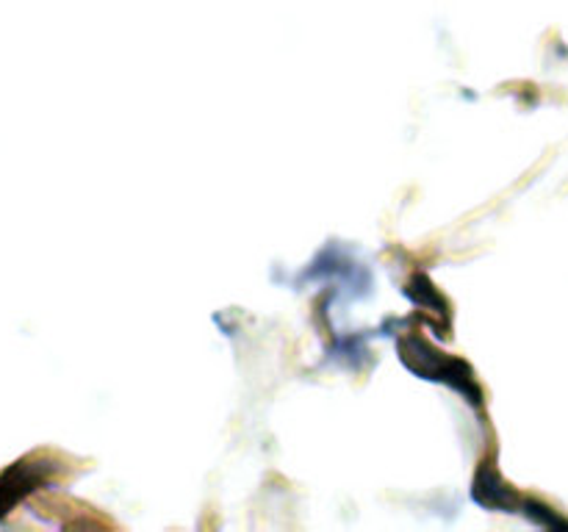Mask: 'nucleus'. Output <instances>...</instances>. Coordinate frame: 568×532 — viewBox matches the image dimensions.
Segmentation results:
<instances>
[{"label": "nucleus", "mask_w": 568, "mask_h": 532, "mask_svg": "<svg viewBox=\"0 0 568 532\" xmlns=\"http://www.w3.org/2000/svg\"><path fill=\"white\" fill-rule=\"evenodd\" d=\"M399 358H403V364L408 366L410 371H416V375L425 377V380L447 382L449 388L464 393L471 405H480L483 393L469 366H466L464 360L438 352L433 344H427L425 338L416 336V332H405V336L399 338Z\"/></svg>", "instance_id": "f257e3e1"}, {"label": "nucleus", "mask_w": 568, "mask_h": 532, "mask_svg": "<svg viewBox=\"0 0 568 532\" xmlns=\"http://www.w3.org/2000/svg\"><path fill=\"white\" fill-rule=\"evenodd\" d=\"M55 469L59 466L48 458V454L37 452V454H26L17 463L6 466L0 471V519L6 513L17 508L22 499L31 497L33 491H39L42 485H48L53 480Z\"/></svg>", "instance_id": "f03ea898"}, {"label": "nucleus", "mask_w": 568, "mask_h": 532, "mask_svg": "<svg viewBox=\"0 0 568 532\" xmlns=\"http://www.w3.org/2000/svg\"><path fill=\"white\" fill-rule=\"evenodd\" d=\"M471 497H475L477 504L491 510H516V504H519V497H516V493L510 491L508 482L499 477L497 466H494L491 460H483L480 469H477Z\"/></svg>", "instance_id": "7ed1b4c3"}, {"label": "nucleus", "mask_w": 568, "mask_h": 532, "mask_svg": "<svg viewBox=\"0 0 568 532\" xmlns=\"http://www.w3.org/2000/svg\"><path fill=\"white\" fill-rule=\"evenodd\" d=\"M525 515L530 521H536V524H541V526H568V521H564V519H558V515L552 513V510L547 508V504H541V502H525Z\"/></svg>", "instance_id": "20e7f679"}]
</instances>
